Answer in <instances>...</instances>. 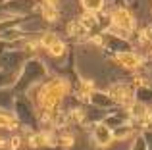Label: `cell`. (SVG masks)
<instances>
[{
  "mask_svg": "<svg viewBox=\"0 0 152 150\" xmlns=\"http://www.w3.org/2000/svg\"><path fill=\"white\" fill-rule=\"evenodd\" d=\"M48 52L52 54V56H56V58H58V56H64V52H66V44H64L62 41H58V42H54V44L48 48Z\"/></svg>",
  "mask_w": 152,
  "mask_h": 150,
  "instance_id": "cell-9",
  "label": "cell"
},
{
  "mask_svg": "<svg viewBox=\"0 0 152 150\" xmlns=\"http://www.w3.org/2000/svg\"><path fill=\"white\" fill-rule=\"evenodd\" d=\"M4 144H6V143H4V139H2V137H0V148H2Z\"/></svg>",
  "mask_w": 152,
  "mask_h": 150,
  "instance_id": "cell-13",
  "label": "cell"
},
{
  "mask_svg": "<svg viewBox=\"0 0 152 150\" xmlns=\"http://www.w3.org/2000/svg\"><path fill=\"white\" fill-rule=\"evenodd\" d=\"M10 141H12V143H10V146H12V148H14V150H15V148H19V146H21V137H12V139H10Z\"/></svg>",
  "mask_w": 152,
  "mask_h": 150,
  "instance_id": "cell-11",
  "label": "cell"
},
{
  "mask_svg": "<svg viewBox=\"0 0 152 150\" xmlns=\"http://www.w3.org/2000/svg\"><path fill=\"white\" fill-rule=\"evenodd\" d=\"M0 127L2 129H15L18 127V121L10 114H0Z\"/></svg>",
  "mask_w": 152,
  "mask_h": 150,
  "instance_id": "cell-5",
  "label": "cell"
},
{
  "mask_svg": "<svg viewBox=\"0 0 152 150\" xmlns=\"http://www.w3.org/2000/svg\"><path fill=\"white\" fill-rule=\"evenodd\" d=\"M42 14H45V17L48 19V21H56L58 19V10H56V6H42Z\"/></svg>",
  "mask_w": 152,
  "mask_h": 150,
  "instance_id": "cell-7",
  "label": "cell"
},
{
  "mask_svg": "<svg viewBox=\"0 0 152 150\" xmlns=\"http://www.w3.org/2000/svg\"><path fill=\"white\" fill-rule=\"evenodd\" d=\"M81 2H83L87 12H94V14L104 6V0H81Z\"/></svg>",
  "mask_w": 152,
  "mask_h": 150,
  "instance_id": "cell-6",
  "label": "cell"
},
{
  "mask_svg": "<svg viewBox=\"0 0 152 150\" xmlns=\"http://www.w3.org/2000/svg\"><path fill=\"white\" fill-rule=\"evenodd\" d=\"M150 54H152V50H150Z\"/></svg>",
  "mask_w": 152,
  "mask_h": 150,
  "instance_id": "cell-14",
  "label": "cell"
},
{
  "mask_svg": "<svg viewBox=\"0 0 152 150\" xmlns=\"http://www.w3.org/2000/svg\"><path fill=\"white\" fill-rule=\"evenodd\" d=\"M42 2H45L46 6H56V4H58L60 0H42Z\"/></svg>",
  "mask_w": 152,
  "mask_h": 150,
  "instance_id": "cell-12",
  "label": "cell"
},
{
  "mask_svg": "<svg viewBox=\"0 0 152 150\" xmlns=\"http://www.w3.org/2000/svg\"><path fill=\"white\" fill-rule=\"evenodd\" d=\"M112 19H114L115 27H119L121 31H131L133 29V15H131L129 10H125V8H119V10H115L114 14H112Z\"/></svg>",
  "mask_w": 152,
  "mask_h": 150,
  "instance_id": "cell-1",
  "label": "cell"
},
{
  "mask_svg": "<svg viewBox=\"0 0 152 150\" xmlns=\"http://www.w3.org/2000/svg\"><path fill=\"white\" fill-rule=\"evenodd\" d=\"M60 144L66 146V148L73 146V137H71V135H62V137H60Z\"/></svg>",
  "mask_w": 152,
  "mask_h": 150,
  "instance_id": "cell-10",
  "label": "cell"
},
{
  "mask_svg": "<svg viewBox=\"0 0 152 150\" xmlns=\"http://www.w3.org/2000/svg\"><path fill=\"white\" fill-rule=\"evenodd\" d=\"M115 60L127 69H135L141 66V58L133 52H119V54H115Z\"/></svg>",
  "mask_w": 152,
  "mask_h": 150,
  "instance_id": "cell-4",
  "label": "cell"
},
{
  "mask_svg": "<svg viewBox=\"0 0 152 150\" xmlns=\"http://www.w3.org/2000/svg\"><path fill=\"white\" fill-rule=\"evenodd\" d=\"M94 141H96L100 146H108V144L114 141V133L110 131V127H106V125H96L94 127Z\"/></svg>",
  "mask_w": 152,
  "mask_h": 150,
  "instance_id": "cell-3",
  "label": "cell"
},
{
  "mask_svg": "<svg viewBox=\"0 0 152 150\" xmlns=\"http://www.w3.org/2000/svg\"><path fill=\"white\" fill-rule=\"evenodd\" d=\"M110 94L119 104H131V102H133V92H131V89L125 87V85H114L110 89Z\"/></svg>",
  "mask_w": 152,
  "mask_h": 150,
  "instance_id": "cell-2",
  "label": "cell"
},
{
  "mask_svg": "<svg viewBox=\"0 0 152 150\" xmlns=\"http://www.w3.org/2000/svg\"><path fill=\"white\" fill-rule=\"evenodd\" d=\"M58 41H60V39H58V37H56V35H54V33H45V35H42V39H41V44H42V46H45V48H46V50H48V48H50V46H52V44H54V42H58Z\"/></svg>",
  "mask_w": 152,
  "mask_h": 150,
  "instance_id": "cell-8",
  "label": "cell"
}]
</instances>
